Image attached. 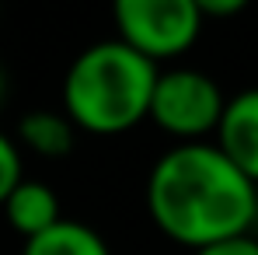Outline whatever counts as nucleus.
I'll return each instance as SVG.
<instances>
[{"label": "nucleus", "mask_w": 258, "mask_h": 255, "mask_svg": "<svg viewBox=\"0 0 258 255\" xmlns=\"http://www.w3.org/2000/svg\"><path fill=\"white\" fill-rule=\"evenodd\" d=\"M4 213H7V224L28 241L59 220V199L52 185H45L39 178H21L4 199Z\"/></svg>", "instance_id": "obj_6"}, {"label": "nucleus", "mask_w": 258, "mask_h": 255, "mask_svg": "<svg viewBox=\"0 0 258 255\" xmlns=\"http://www.w3.org/2000/svg\"><path fill=\"white\" fill-rule=\"evenodd\" d=\"M216 150L258 185V87L227 98L216 123Z\"/></svg>", "instance_id": "obj_5"}, {"label": "nucleus", "mask_w": 258, "mask_h": 255, "mask_svg": "<svg viewBox=\"0 0 258 255\" xmlns=\"http://www.w3.org/2000/svg\"><path fill=\"white\" fill-rule=\"evenodd\" d=\"M74 123L63 116V112H49V109H39V112H28L21 123H18V140L42 154V158H63L74 150Z\"/></svg>", "instance_id": "obj_8"}, {"label": "nucleus", "mask_w": 258, "mask_h": 255, "mask_svg": "<svg viewBox=\"0 0 258 255\" xmlns=\"http://www.w3.org/2000/svg\"><path fill=\"white\" fill-rule=\"evenodd\" d=\"M21 255H112V252H108L105 238L94 227L59 217L49 231L28 238Z\"/></svg>", "instance_id": "obj_7"}, {"label": "nucleus", "mask_w": 258, "mask_h": 255, "mask_svg": "<svg viewBox=\"0 0 258 255\" xmlns=\"http://www.w3.org/2000/svg\"><path fill=\"white\" fill-rule=\"evenodd\" d=\"M199 7V18H230V14H241L244 11V0H196Z\"/></svg>", "instance_id": "obj_11"}, {"label": "nucleus", "mask_w": 258, "mask_h": 255, "mask_svg": "<svg viewBox=\"0 0 258 255\" xmlns=\"http://www.w3.org/2000/svg\"><path fill=\"white\" fill-rule=\"evenodd\" d=\"M157 67L119 39L81 49L63 81V116L98 136L126 133L150 112Z\"/></svg>", "instance_id": "obj_2"}, {"label": "nucleus", "mask_w": 258, "mask_h": 255, "mask_svg": "<svg viewBox=\"0 0 258 255\" xmlns=\"http://www.w3.org/2000/svg\"><path fill=\"white\" fill-rule=\"evenodd\" d=\"M154 224L192 252L251 234L258 217V185L234 168L216 143H178L157 158L147 178Z\"/></svg>", "instance_id": "obj_1"}, {"label": "nucleus", "mask_w": 258, "mask_h": 255, "mask_svg": "<svg viewBox=\"0 0 258 255\" xmlns=\"http://www.w3.org/2000/svg\"><path fill=\"white\" fill-rule=\"evenodd\" d=\"M21 178H25L21 175V150L7 133H0V207H4V199L11 196V189Z\"/></svg>", "instance_id": "obj_9"}, {"label": "nucleus", "mask_w": 258, "mask_h": 255, "mask_svg": "<svg viewBox=\"0 0 258 255\" xmlns=\"http://www.w3.org/2000/svg\"><path fill=\"white\" fill-rule=\"evenodd\" d=\"M223 105L227 98L210 74L192 67H174V70H157L147 119H154L181 143H199V136L216 133Z\"/></svg>", "instance_id": "obj_4"}, {"label": "nucleus", "mask_w": 258, "mask_h": 255, "mask_svg": "<svg viewBox=\"0 0 258 255\" xmlns=\"http://www.w3.org/2000/svg\"><path fill=\"white\" fill-rule=\"evenodd\" d=\"M112 18L119 28V42L154 67L161 60L188 53L203 32L196 0H119L112 7Z\"/></svg>", "instance_id": "obj_3"}, {"label": "nucleus", "mask_w": 258, "mask_h": 255, "mask_svg": "<svg viewBox=\"0 0 258 255\" xmlns=\"http://www.w3.org/2000/svg\"><path fill=\"white\" fill-rule=\"evenodd\" d=\"M196 255H258V238H251V234L227 238V241H216V245L199 248Z\"/></svg>", "instance_id": "obj_10"}, {"label": "nucleus", "mask_w": 258, "mask_h": 255, "mask_svg": "<svg viewBox=\"0 0 258 255\" xmlns=\"http://www.w3.org/2000/svg\"><path fill=\"white\" fill-rule=\"evenodd\" d=\"M4 98H7V74H4V67H0V105H4Z\"/></svg>", "instance_id": "obj_12"}]
</instances>
